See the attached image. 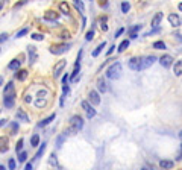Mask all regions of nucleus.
<instances>
[{"label": "nucleus", "mask_w": 182, "mask_h": 170, "mask_svg": "<svg viewBox=\"0 0 182 170\" xmlns=\"http://www.w3.org/2000/svg\"><path fill=\"white\" fill-rule=\"evenodd\" d=\"M155 61H156V56H153V55H147V56H134V58L129 59L127 65H129V68H132V70H135V71H140V70L149 68Z\"/></svg>", "instance_id": "nucleus-1"}, {"label": "nucleus", "mask_w": 182, "mask_h": 170, "mask_svg": "<svg viewBox=\"0 0 182 170\" xmlns=\"http://www.w3.org/2000/svg\"><path fill=\"white\" fill-rule=\"evenodd\" d=\"M82 128H84V120H82L80 115L75 114V115H71V119H70V126H68V129L65 131V134L75 135V134H77Z\"/></svg>", "instance_id": "nucleus-2"}, {"label": "nucleus", "mask_w": 182, "mask_h": 170, "mask_svg": "<svg viewBox=\"0 0 182 170\" xmlns=\"http://www.w3.org/2000/svg\"><path fill=\"white\" fill-rule=\"evenodd\" d=\"M120 76H122V64H120V62H112V64L108 67V70H106V78L115 80Z\"/></svg>", "instance_id": "nucleus-3"}, {"label": "nucleus", "mask_w": 182, "mask_h": 170, "mask_svg": "<svg viewBox=\"0 0 182 170\" xmlns=\"http://www.w3.org/2000/svg\"><path fill=\"white\" fill-rule=\"evenodd\" d=\"M70 47H71V44L61 43V44H53L49 50H50V53H53V55H62V53H65L67 50H70Z\"/></svg>", "instance_id": "nucleus-4"}, {"label": "nucleus", "mask_w": 182, "mask_h": 170, "mask_svg": "<svg viewBox=\"0 0 182 170\" xmlns=\"http://www.w3.org/2000/svg\"><path fill=\"white\" fill-rule=\"evenodd\" d=\"M80 106H82V110H84L87 112V117L88 119H93L94 115H96V110H94V106L91 105L88 100H82L80 102Z\"/></svg>", "instance_id": "nucleus-5"}, {"label": "nucleus", "mask_w": 182, "mask_h": 170, "mask_svg": "<svg viewBox=\"0 0 182 170\" xmlns=\"http://www.w3.org/2000/svg\"><path fill=\"white\" fill-rule=\"evenodd\" d=\"M67 67V61L65 59H61V61H58L56 64H55V68H53V78L56 79V78H59L61 76V73H62V70Z\"/></svg>", "instance_id": "nucleus-6"}, {"label": "nucleus", "mask_w": 182, "mask_h": 170, "mask_svg": "<svg viewBox=\"0 0 182 170\" xmlns=\"http://www.w3.org/2000/svg\"><path fill=\"white\" fill-rule=\"evenodd\" d=\"M159 62H161V65H162L164 68H170L171 65H175V64H173V62H175V59H173L171 55H162V56L159 58Z\"/></svg>", "instance_id": "nucleus-7"}, {"label": "nucleus", "mask_w": 182, "mask_h": 170, "mask_svg": "<svg viewBox=\"0 0 182 170\" xmlns=\"http://www.w3.org/2000/svg\"><path fill=\"white\" fill-rule=\"evenodd\" d=\"M27 55H29V64H35L38 59V52H36L35 46H29L27 47Z\"/></svg>", "instance_id": "nucleus-8"}, {"label": "nucleus", "mask_w": 182, "mask_h": 170, "mask_svg": "<svg viewBox=\"0 0 182 170\" xmlns=\"http://www.w3.org/2000/svg\"><path fill=\"white\" fill-rule=\"evenodd\" d=\"M88 102L93 105V106L99 105V103H100V96H99V93L94 91V90H91L90 94H88Z\"/></svg>", "instance_id": "nucleus-9"}, {"label": "nucleus", "mask_w": 182, "mask_h": 170, "mask_svg": "<svg viewBox=\"0 0 182 170\" xmlns=\"http://www.w3.org/2000/svg\"><path fill=\"white\" fill-rule=\"evenodd\" d=\"M168 23L173 26V28H179V26L182 24V18L178 14H170L168 15Z\"/></svg>", "instance_id": "nucleus-10"}, {"label": "nucleus", "mask_w": 182, "mask_h": 170, "mask_svg": "<svg viewBox=\"0 0 182 170\" xmlns=\"http://www.w3.org/2000/svg\"><path fill=\"white\" fill-rule=\"evenodd\" d=\"M14 103H15V94H6L3 97V105L6 108H14Z\"/></svg>", "instance_id": "nucleus-11"}, {"label": "nucleus", "mask_w": 182, "mask_h": 170, "mask_svg": "<svg viewBox=\"0 0 182 170\" xmlns=\"http://www.w3.org/2000/svg\"><path fill=\"white\" fill-rule=\"evenodd\" d=\"M58 18H59V12L45 11V14H44V20H45V21H56Z\"/></svg>", "instance_id": "nucleus-12"}, {"label": "nucleus", "mask_w": 182, "mask_h": 170, "mask_svg": "<svg viewBox=\"0 0 182 170\" xmlns=\"http://www.w3.org/2000/svg\"><path fill=\"white\" fill-rule=\"evenodd\" d=\"M173 166H175V163H173V161H170V159H161V161H159V167H161L162 170H171Z\"/></svg>", "instance_id": "nucleus-13"}, {"label": "nucleus", "mask_w": 182, "mask_h": 170, "mask_svg": "<svg viewBox=\"0 0 182 170\" xmlns=\"http://www.w3.org/2000/svg\"><path fill=\"white\" fill-rule=\"evenodd\" d=\"M141 28H143L141 24H135V26H132V28H131L129 31H127V33H129V37H131L132 40L138 38V35H136V32H138V31H141Z\"/></svg>", "instance_id": "nucleus-14"}, {"label": "nucleus", "mask_w": 182, "mask_h": 170, "mask_svg": "<svg viewBox=\"0 0 182 170\" xmlns=\"http://www.w3.org/2000/svg\"><path fill=\"white\" fill-rule=\"evenodd\" d=\"M55 119H56V114H50L49 117H45V119H43L40 123H38V128H44V126H47L49 123H52Z\"/></svg>", "instance_id": "nucleus-15"}, {"label": "nucleus", "mask_w": 182, "mask_h": 170, "mask_svg": "<svg viewBox=\"0 0 182 170\" xmlns=\"http://www.w3.org/2000/svg\"><path fill=\"white\" fill-rule=\"evenodd\" d=\"M15 117H17V120H20V122L29 123V117H27V114H26L23 110H20V108H18V111L15 112Z\"/></svg>", "instance_id": "nucleus-16"}, {"label": "nucleus", "mask_w": 182, "mask_h": 170, "mask_svg": "<svg viewBox=\"0 0 182 170\" xmlns=\"http://www.w3.org/2000/svg\"><path fill=\"white\" fill-rule=\"evenodd\" d=\"M161 20H162V12H156V14H155V17L152 18V23H150V26H152V28H159V23H161Z\"/></svg>", "instance_id": "nucleus-17"}, {"label": "nucleus", "mask_w": 182, "mask_h": 170, "mask_svg": "<svg viewBox=\"0 0 182 170\" xmlns=\"http://www.w3.org/2000/svg\"><path fill=\"white\" fill-rule=\"evenodd\" d=\"M20 65H21V61H18V59H12L11 62L8 64V70H20Z\"/></svg>", "instance_id": "nucleus-18"}, {"label": "nucleus", "mask_w": 182, "mask_h": 170, "mask_svg": "<svg viewBox=\"0 0 182 170\" xmlns=\"http://www.w3.org/2000/svg\"><path fill=\"white\" fill-rule=\"evenodd\" d=\"M97 90H99V93H105V91L108 90V87H106V82H105V79H102V78H100V79L97 80Z\"/></svg>", "instance_id": "nucleus-19"}, {"label": "nucleus", "mask_w": 182, "mask_h": 170, "mask_svg": "<svg viewBox=\"0 0 182 170\" xmlns=\"http://www.w3.org/2000/svg\"><path fill=\"white\" fill-rule=\"evenodd\" d=\"M59 11L64 14V15H70V6H68V3L67 2H62V3H59Z\"/></svg>", "instance_id": "nucleus-20"}, {"label": "nucleus", "mask_w": 182, "mask_h": 170, "mask_svg": "<svg viewBox=\"0 0 182 170\" xmlns=\"http://www.w3.org/2000/svg\"><path fill=\"white\" fill-rule=\"evenodd\" d=\"M3 93H5V96H6V94H15V87H14V82H8V85L3 88Z\"/></svg>", "instance_id": "nucleus-21"}, {"label": "nucleus", "mask_w": 182, "mask_h": 170, "mask_svg": "<svg viewBox=\"0 0 182 170\" xmlns=\"http://www.w3.org/2000/svg\"><path fill=\"white\" fill-rule=\"evenodd\" d=\"M35 105H36V108H45V105H47V97H36Z\"/></svg>", "instance_id": "nucleus-22"}, {"label": "nucleus", "mask_w": 182, "mask_h": 170, "mask_svg": "<svg viewBox=\"0 0 182 170\" xmlns=\"http://www.w3.org/2000/svg\"><path fill=\"white\" fill-rule=\"evenodd\" d=\"M173 73L176 76H182V61H176V64L173 65Z\"/></svg>", "instance_id": "nucleus-23"}, {"label": "nucleus", "mask_w": 182, "mask_h": 170, "mask_svg": "<svg viewBox=\"0 0 182 170\" xmlns=\"http://www.w3.org/2000/svg\"><path fill=\"white\" fill-rule=\"evenodd\" d=\"M105 47H106V41H103V43H100V44H99V46H97V47H96V49L93 50V53H91V55H93L94 58H96V56H99V53H100V52H102V50H103Z\"/></svg>", "instance_id": "nucleus-24"}, {"label": "nucleus", "mask_w": 182, "mask_h": 170, "mask_svg": "<svg viewBox=\"0 0 182 170\" xmlns=\"http://www.w3.org/2000/svg\"><path fill=\"white\" fill-rule=\"evenodd\" d=\"M26 78H27V71H26V70H17V71H15V79L24 80Z\"/></svg>", "instance_id": "nucleus-25"}, {"label": "nucleus", "mask_w": 182, "mask_h": 170, "mask_svg": "<svg viewBox=\"0 0 182 170\" xmlns=\"http://www.w3.org/2000/svg\"><path fill=\"white\" fill-rule=\"evenodd\" d=\"M44 152H45V143H43V144L40 146V149H38V152H36V154L33 155V158H32V159H33V161H36V159H40V156H41V155L44 154Z\"/></svg>", "instance_id": "nucleus-26"}, {"label": "nucleus", "mask_w": 182, "mask_h": 170, "mask_svg": "<svg viewBox=\"0 0 182 170\" xmlns=\"http://www.w3.org/2000/svg\"><path fill=\"white\" fill-rule=\"evenodd\" d=\"M49 163H50L52 166L58 167V169L61 170V167H59V164H58V156H56V154H55V152H53V154L50 155V158H49Z\"/></svg>", "instance_id": "nucleus-27"}, {"label": "nucleus", "mask_w": 182, "mask_h": 170, "mask_svg": "<svg viewBox=\"0 0 182 170\" xmlns=\"http://www.w3.org/2000/svg\"><path fill=\"white\" fill-rule=\"evenodd\" d=\"M65 138H67V134H61V135L56 138V147H58V149L62 147V144H64V141H65Z\"/></svg>", "instance_id": "nucleus-28"}, {"label": "nucleus", "mask_w": 182, "mask_h": 170, "mask_svg": "<svg viewBox=\"0 0 182 170\" xmlns=\"http://www.w3.org/2000/svg\"><path fill=\"white\" fill-rule=\"evenodd\" d=\"M127 47H129V40H124V41L120 43V46L117 47V50H118V53H122V52H124Z\"/></svg>", "instance_id": "nucleus-29"}, {"label": "nucleus", "mask_w": 182, "mask_h": 170, "mask_svg": "<svg viewBox=\"0 0 182 170\" xmlns=\"http://www.w3.org/2000/svg\"><path fill=\"white\" fill-rule=\"evenodd\" d=\"M38 144H40V135H38V134H33L32 138H31V146L32 147H36Z\"/></svg>", "instance_id": "nucleus-30"}, {"label": "nucleus", "mask_w": 182, "mask_h": 170, "mask_svg": "<svg viewBox=\"0 0 182 170\" xmlns=\"http://www.w3.org/2000/svg\"><path fill=\"white\" fill-rule=\"evenodd\" d=\"M73 3H75L77 11H80V12L85 11V6H84V3H82V0H73Z\"/></svg>", "instance_id": "nucleus-31"}, {"label": "nucleus", "mask_w": 182, "mask_h": 170, "mask_svg": "<svg viewBox=\"0 0 182 170\" xmlns=\"http://www.w3.org/2000/svg\"><path fill=\"white\" fill-rule=\"evenodd\" d=\"M153 49L164 50V49H166V43H164V41H155V43H153Z\"/></svg>", "instance_id": "nucleus-32"}, {"label": "nucleus", "mask_w": 182, "mask_h": 170, "mask_svg": "<svg viewBox=\"0 0 182 170\" xmlns=\"http://www.w3.org/2000/svg\"><path fill=\"white\" fill-rule=\"evenodd\" d=\"M159 32H161V28H153L150 32H146V33H144V37H152V35L159 33Z\"/></svg>", "instance_id": "nucleus-33"}, {"label": "nucleus", "mask_w": 182, "mask_h": 170, "mask_svg": "<svg viewBox=\"0 0 182 170\" xmlns=\"http://www.w3.org/2000/svg\"><path fill=\"white\" fill-rule=\"evenodd\" d=\"M27 32H29V28H23L21 31H18V32H17L15 37H17V38H21V37H24V35H26Z\"/></svg>", "instance_id": "nucleus-34"}, {"label": "nucleus", "mask_w": 182, "mask_h": 170, "mask_svg": "<svg viewBox=\"0 0 182 170\" xmlns=\"http://www.w3.org/2000/svg\"><path fill=\"white\" fill-rule=\"evenodd\" d=\"M129 9H131V5L127 3V2H123L122 3V12L123 14H127V11H129Z\"/></svg>", "instance_id": "nucleus-35"}, {"label": "nucleus", "mask_w": 182, "mask_h": 170, "mask_svg": "<svg viewBox=\"0 0 182 170\" xmlns=\"http://www.w3.org/2000/svg\"><path fill=\"white\" fill-rule=\"evenodd\" d=\"M31 38L35 40V41H43V40H44V35H41V33H32Z\"/></svg>", "instance_id": "nucleus-36"}, {"label": "nucleus", "mask_w": 182, "mask_h": 170, "mask_svg": "<svg viewBox=\"0 0 182 170\" xmlns=\"http://www.w3.org/2000/svg\"><path fill=\"white\" fill-rule=\"evenodd\" d=\"M23 138H20V140H18V143H17V146H15V152H17V154H18V152H21V149H23Z\"/></svg>", "instance_id": "nucleus-37"}, {"label": "nucleus", "mask_w": 182, "mask_h": 170, "mask_svg": "<svg viewBox=\"0 0 182 170\" xmlns=\"http://www.w3.org/2000/svg\"><path fill=\"white\" fill-rule=\"evenodd\" d=\"M93 38H94V31L91 29V31H88V32H87V35H85V40H87V41H91Z\"/></svg>", "instance_id": "nucleus-38"}, {"label": "nucleus", "mask_w": 182, "mask_h": 170, "mask_svg": "<svg viewBox=\"0 0 182 170\" xmlns=\"http://www.w3.org/2000/svg\"><path fill=\"white\" fill-rule=\"evenodd\" d=\"M27 158V154L26 152H20V155H18V163H24Z\"/></svg>", "instance_id": "nucleus-39"}, {"label": "nucleus", "mask_w": 182, "mask_h": 170, "mask_svg": "<svg viewBox=\"0 0 182 170\" xmlns=\"http://www.w3.org/2000/svg\"><path fill=\"white\" fill-rule=\"evenodd\" d=\"M8 169L9 170H15V159L14 158H11V159L8 161Z\"/></svg>", "instance_id": "nucleus-40"}, {"label": "nucleus", "mask_w": 182, "mask_h": 170, "mask_svg": "<svg viewBox=\"0 0 182 170\" xmlns=\"http://www.w3.org/2000/svg\"><path fill=\"white\" fill-rule=\"evenodd\" d=\"M8 150V140H5V137L2 138V154H5V152Z\"/></svg>", "instance_id": "nucleus-41"}, {"label": "nucleus", "mask_w": 182, "mask_h": 170, "mask_svg": "<svg viewBox=\"0 0 182 170\" xmlns=\"http://www.w3.org/2000/svg\"><path fill=\"white\" fill-rule=\"evenodd\" d=\"M70 79H71V76H70L68 73H65V75H64V78H62V84H64V85H67Z\"/></svg>", "instance_id": "nucleus-42"}, {"label": "nucleus", "mask_w": 182, "mask_h": 170, "mask_svg": "<svg viewBox=\"0 0 182 170\" xmlns=\"http://www.w3.org/2000/svg\"><path fill=\"white\" fill-rule=\"evenodd\" d=\"M11 128H12V134H17V131H18V123H17V122H12V123H11Z\"/></svg>", "instance_id": "nucleus-43"}, {"label": "nucleus", "mask_w": 182, "mask_h": 170, "mask_svg": "<svg viewBox=\"0 0 182 170\" xmlns=\"http://www.w3.org/2000/svg\"><path fill=\"white\" fill-rule=\"evenodd\" d=\"M176 159H178V161H181V159H182V144L179 146V150H178V155H176Z\"/></svg>", "instance_id": "nucleus-44"}, {"label": "nucleus", "mask_w": 182, "mask_h": 170, "mask_svg": "<svg viewBox=\"0 0 182 170\" xmlns=\"http://www.w3.org/2000/svg\"><path fill=\"white\" fill-rule=\"evenodd\" d=\"M27 2H29V0H21V2H18V3H15V6H14V8H15V9H17V8H20V6H23V5H24V3H27Z\"/></svg>", "instance_id": "nucleus-45"}, {"label": "nucleus", "mask_w": 182, "mask_h": 170, "mask_svg": "<svg viewBox=\"0 0 182 170\" xmlns=\"http://www.w3.org/2000/svg\"><path fill=\"white\" fill-rule=\"evenodd\" d=\"M62 93H64V94H68V93H70L68 85H62Z\"/></svg>", "instance_id": "nucleus-46"}, {"label": "nucleus", "mask_w": 182, "mask_h": 170, "mask_svg": "<svg viewBox=\"0 0 182 170\" xmlns=\"http://www.w3.org/2000/svg\"><path fill=\"white\" fill-rule=\"evenodd\" d=\"M6 40H8V33H5V32H3L2 35H0V41H2V43H5Z\"/></svg>", "instance_id": "nucleus-47"}, {"label": "nucleus", "mask_w": 182, "mask_h": 170, "mask_svg": "<svg viewBox=\"0 0 182 170\" xmlns=\"http://www.w3.org/2000/svg\"><path fill=\"white\" fill-rule=\"evenodd\" d=\"M123 32H124V29H123V28H120V29H118V31L115 32V35H114V37H115V38H117V37H120V35H122Z\"/></svg>", "instance_id": "nucleus-48"}, {"label": "nucleus", "mask_w": 182, "mask_h": 170, "mask_svg": "<svg viewBox=\"0 0 182 170\" xmlns=\"http://www.w3.org/2000/svg\"><path fill=\"white\" fill-rule=\"evenodd\" d=\"M114 49H115V46H111V47H109V49H108V52H106V55L109 56V55H111V53L114 52Z\"/></svg>", "instance_id": "nucleus-49"}, {"label": "nucleus", "mask_w": 182, "mask_h": 170, "mask_svg": "<svg viewBox=\"0 0 182 170\" xmlns=\"http://www.w3.org/2000/svg\"><path fill=\"white\" fill-rule=\"evenodd\" d=\"M173 37H176V38H178V40H179V41L182 43V35H181L179 32H176V33H173Z\"/></svg>", "instance_id": "nucleus-50"}, {"label": "nucleus", "mask_w": 182, "mask_h": 170, "mask_svg": "<svg viewBox=\"0 0 182 170\" xmlns=\"http://www.w3.org/2000/svg\"><path fill=\"white\" fill-rule=\"evenodd\" d=\"M33 167H32V163H27L26 164V167H24V170H32Z\"/></svg>", "instance_id": "nucleus-51"}, {"label": "nucleus", "mask_w": 182, "mask_h": 170, "mask_svg": "<svg viewBox=\"0 0 182 170\" xmlns=\"http://www.w3.org/2000/svg\"><path fill=\"white\" fill-rule=\"evenodd\" d=\"M85 26H87V18L84 17V18H82V29H85Z\"/></svg>", "instance_id": "nucleus-52"}, {"label": "nucleus", "mask_w": 182, "mask_h": 170, "mask_svg": "<svg viewBox=\"0 0 182 170\" xmlns=\"http://www.w3.org/2000/svg\"><path fill=\"white\" fill-rule=\"evenodd\" d=\"M24 100H26L27 103H31V102H32V96H26V99H24Z\"/></svg>", "instance_id": "nucleus-53"}, {"label": "nucleus", "mask_w": 182, "mask_h": 170, "mask_svg": "<svg viewBox=\"0 0 182 170\" xmlns=\"http://www.w3.org/2000/svg\"><path fill=\"white\" fill-rule=\"evenodd\" d=\"M5 124H6V119H2V120H0V126H5Z\"/></svg>", "instance_id": "nucleus-54"}, {"label": "nucleus", "mask_w": 182, "mask_h": 170, "mask_svg": "<svg viewBox=\"0 0 182 170\" xmlns=\"http://www.w3.org/2000/svg\"><path fill=\"white\" fill-rule=\"evenodd\" d=\"M100 6H106V0H100Z\"/></svg>", "instance_id": "nucleus-55"}, {"label": "nucleus", "mask_w": 182, "mask_h": 170, "mask_svg": "<svg viewBox=\"0 0 182 170\" xmlns=\"http://www.w3.org/2000/svg\"><path fill=\"white\" fill-rule=\"evenodd\" d=\"M141 170H153V167H147V166H146V167H143Z\"/></svg>", "instance_id": "nucleus-56"}, {"label": "nucleus", "mask_w": 182, "mask_h": 170, "mask_svg": "<svg viewBox=\"0 0 182 170\" xmlns=\"http://www.w3.org/2000/svg\"><path fill=\"white\" fill-rule=\"evenodd\" d=\"M178 8H179V11H182V2H181V3L178 5Z\"/></svg>", "instance_id": "nucleus-57"}, {"label": "nucleus", "mask_w": 182, "mask_h": 170, "mask_svg": "<svg viewBox=\"0 0 182 170\" xmlns=\"http://www.w3.org/2000/svg\"><path fill=\"white\" fill-rule=\"evenodd\" d=\"M0 170H6V167L5 166H0Z\"/></svg>", "instance_id": "nucleus-58"}, {"label": "nucleus", "mask_w": 182, "mask_h": 170, "mask_svg": "<svg viewBox=\"0 0 182 170\" xmlns=\"http://www.w3.org/2000/svg\"><path fill=\"white\" fill-rule=\"evenodd\" d=\"M179 138H181V141H182V131L179 132Z\"/></svg>", "instance_id": "nucleus-59"}]
</instances>
